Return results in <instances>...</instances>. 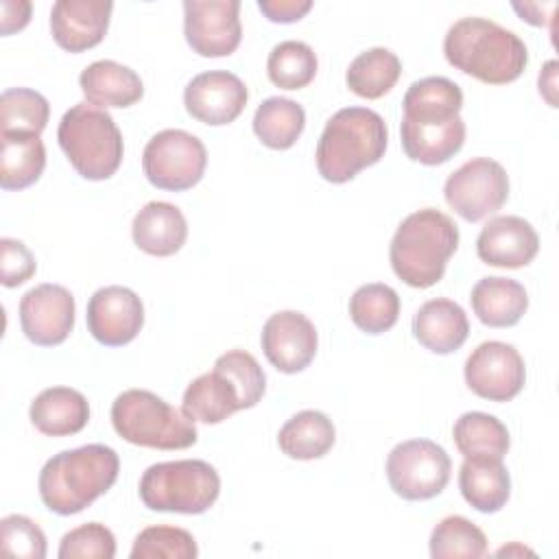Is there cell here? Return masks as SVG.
Instances as JSON below:
<instances>
[{"label": "cell", "instance_id": "obj_1", "mask_svg": "<svg viewBox=\"0 0 559 559\" xmlns=\"http://www.w3.org/2000/svg\"><path fill=\"white\" fill-rule=\"evenodd\" d=\"M463 92L445 76H426L404 94L400 140L408 159L439 166L454 157L465 142L461 118Z\"/></svg>", "mask_w": 559, "mask_h": 559}, {"label": "cell", "instance_id": "obj_2", "mask_svg": "<svg viewBox=\"0 0 559 559\" xmlns=\"http://www.w3.org/2000/svg\"><path fill=\"white\" fill-rule=\"evenodd\" d=\"M443 55L452 68L487 85L513 83L528 63L526 44L487 17L456 20L443 37Z\"/></svg>", "mask_w": 559, "mask_h": 559}, {"label": "cell", "instance_id": "obj_3", "mask_svg": "<svg viewBox=\"0 0 559 559\" xmlns=\"http://www.w3.org/2000/svg\"><path fill=\"white\" fill-rule=\"evenodd\" d=\"M120 472L114 448L87 443L48 459L39 472V498L57 515H74L107 493Z\"/></svg>", "mask_w": 559, "mask_h": 559}, {"label": "cell", "instance_id": "obj_4", "mask_svg": "<svg viewBox=\"0 0 559 559\" xmlns=\"http://www.w3.org/2000/svg\"><path fill=\"white\" fill-rule=\"evenodd\" d=\"M266 391V376L245 349L221 354L214 369L194 378L183 391L181 411L201 424H221L236 411L253 408Z\"/></svg>", "mask_w": 559, "mask_h": 559}, {"label": "cell", "instance_id": "obj_5", "mask_svg": "<svg viewBox=\"0 0 559 559\" xmlns=\"http://www.w3.org/2000/svg\"><path fill=\"white\" fill-rule=\"evenodd\" d=\"M456 247L459 227L454 221L435 207H424L397 225L389 245L391 269L404 284L430 288L443 277Z\"/></svg>", "mask_w": 559, "mask_h": 559}, {"label": "cell", "instance_id": "obj_6", "mask_svg": "<svg viewBox=\"0 0 559 559\" xmlns=\"http://www.w3.org/2000/svg\"><path fill=\"white\" fill-rule=\"evenodd\" d=\"M389 131L384 118L367 107L338 109L317 142V170L330 183H347L384 157Z\"/></svg>", "mask_w": 559, "mask_h": 559}, {"label": "cell", "instance_id": "obj_7", "mask_svg": "<svg viewBox=\"0 0 559 559\" xmlns=\"http://www.w3.org/2000/svg\"><path fill=\"white\" fill-rule=\"evenodd\" d=\"M57 140L83 179H109L122 164L124 144L120 129L105 109L90 103H76L61 116Z\"/></svg>", "mask_w": 559, "mask_h": 559}, {"label": "cell", "instance_id": "obj_8", "mask_svg": "<svg viewBox=\"0 0 559 559\" xmlns=\"http://www.w3.org/2000/svg\"><path fill=\"white\" fill-rule=\"evenodd\" d=\"M111 424L124 441L153 450H186L199 437L183 411L146 389L122 391L111 404Z\"/></svg>", "mask_w": 559, "mask_h": 559}, {"label": "cell", "instance_id": "obj_9", "mask_svg": "<svg viewBox=\"0 0 559 559\" xmlns=\"http://www.w3.org/2000/svg\"><path fill=\"white\" fill-rule=\"evenodd\" d=\"M138 493L151 511L199 515L216 502L221 476L201 459L164 461L146 467Z\"/></svg>", "mask_w": 559, "mask_h": 559}, {"label": "cell", "instance_id": "obj_10", "mask_svg": "<svg viewBox=\"0 0 559 559\" xmlns=\"http://www.w3.org/2000/svg\"><path fill=\"white\" fill-rule=\"evenodd\" d=\"M205 166V144L183 129L155 133L142 151V170L148 183L159 190H190L203 179Z\"/></svg>", "mask_w": 559, "mask_h": 559}, {"label": "cell", "instance_id": "obj_11", "mask_svg": "<svg viewBox=\"0 0 559 559\" xmlns=\"http://www.w3.org/2000/svg\"><path fill=\"white\" fill-rule=\"evenodd\" d=\"M452 472L448 452L430 439H408L397 443L386 456V478L391 489L404 500H430L439 496Z\"/></svg>", "mask_w": 559, "mask_h": 559}, {"label": "cell", "instance_id": "obj_12", "mask_svg": "<svg viewBox=\"0 0 559 559\" xmlns=\"http://www.w3.org/2000/svg\"><path fill=\"white\" fill-rule=\"evenodd\" d=\"M445 203L467 223L496 214L509 199V177L502 164L474 157L456 168L443 186Z\"/></svg>", "mask_w": 559, "mask_h": 559}, {"label": "cell", "instance_id": "obj_13", "mask_svg": "<svg viewBox=\"0 0 559 559\" xmlns=\"http://www.w3.org/2000/svg\"><path fill=\"white\" fill-rule=\"evenodd\" d=\"M465 384L489 402L513 400L526 382V367L520 352L502 341L480 343L465 360Z\"/></svg>", "mask_w": 559, "mask_h": 559}, {"label": "cell", "instance_id": "obj_14", "mask_svg": "<svg viewBox=\"0 0 559 559\" xmlns=\"http://www.w3.org/2000/svg\"><path fill=\"white\" fill-rule=\"evenodd\" d=\"M238 0H186L183 35L201 57H229L242 39Z\"/></svg>", "mask_w": 559, "mask_h": 559}, {"label": "cell", "instance_id": "obj_15", "mask_svg": "<svg viewBox=\"0 0 559 559\" xmlns=\"http://www.w3.org/2000/svg\"><path fill=\"white\" fill-rule=\"evenodd\" d=\"M74 297L61 284H37L20 299L24 336L39 347L61 345L74 328Z\"/></svg>", "mask_w": 559, "mask_h": 559}, {"label": "cell", "instance_id": "obj_16", "mask_svg": "<svg viewBox=\"0 0 559 559\" xmlns=\"http://www.w3.org/2000/svg\"><path fill=\"white\" fill-rule=\"evenodd\" d=\"M87 330L107 347L131 343L144 325L142 299L127 286H103L87 301Z\"/></svg>", "mask_w": 559, "mask_h": 559}, {"label": "cell", "instance_id": "obj_17", "mask_svg": "<svg viewBox=\"0 0 559 559\" xmlns=\"http://www.w3.org/2000/svg\"><path fill=\"white\" fill-rule=\"evenodd\" d=\"M260 345L266 360L277 371L299 373L312 362L319 336L314 323L306 314L297 310H282L264 321Z\"/></svg>", "mask_w": 559, "mask_h": 559}, {"label": "cell", "instance_id": "obj_18", "mask_svg": "<svg viewBox=\"0 0 559 559\" xmlns=\"http://www.w3.org/2000/svg\"><path fill=\"white\" fill-rule=\"evenodd\" d=\"M247 98L249 92L240 76L227 70L201 72L183 90L186 111L194 120L212 127L234 122L242 114Z\"/></svg>", "mask_w": 559, "mask_h": 559}, {"label": "cell", "instance_id": "obj_19", "mask_svg": "<svg viewBox=\"0 0 559 559\" xmlns=\"http://www.w3.org/2000/svg\"><path fill=\"white\" fill-rule=\"evenodd\" d=\"M109 0H57L50 9V33L59 48L83 52L98 46L109 28Z\"/></svg>", "mask_w": 559, "mask_h": 559}, {"label": "cell", "instance_id": "obj_20", "mask_svg": "<svg viewBox=\"0 0 559 559\" xmlns=\"http://www.w3.org/2000/svg\"><path fill=\"white\" fill-rule=\"evenodd\" d=\"M539 236L522 216H493L476 238V253L489 266L522 269L535 260Z\"/></svg>", "mask_w": 559, "mask_h": 559}, {"label": "cell", "instance_id": "obj_21", "mask_svg": "<svg viewBox=\"0 0 559 559\" xmlns=\"http://www.w3.org/2000/svg\"><path fill=\"white\" fill-rule=\"evenodd\" d=\"M131 236L140 251L155 258H168L186 245L188 223L177 205L168 201H151L135 214Z\"/></svg>", "mask_w": 559, "mask_h": 559}, {"label": "cell", "instance_id": "obj_22", "mask_svg": "<svg viewBox=\"0 0 559 559\" xmlns=\"http://www.w3.org/2000/svg\"><path fill=\"white\" fill-rule=\"evenodd\" d=\"M469 334L465 310L445 297L426 301L413 317V336L432 354L456 352Z\"/></svg>", "mask_w": 559, "mask_h": 559}, {"label": "cell", "instance_id": "obj_23", "mask_svg": "<svg viewBox=\"0 0 559 559\" xmlns=\"http://www.w3.org/2000/svg\"><path fill=\"white\" fill-rule=\"evenodd\" d=\"M79 85L85 100L100 109L131 107L144 94V85L138 72L111 59H100L90 63L81 72Z\"/></svg>", "mask_w": 559, "mask_h": 559}, {"label": "cell", "instance_id": "obj_24", "mask_svg": "<svg viewBox=\"0 0 559 559\" xmlns=\"http://www.w3.org/2000/svg\"><path fill=\"white\" fill-rule=\"evenodd\" d=\"M28 417L46 437H70L87 426L90 404L76 389L50 386L31 402Z\"/></svg>", "mask_w": 559, "mask_h": 559}, {"label": "cell", "instance_id": "obj_25", "mask_svg": "<svg viewBox=\"0 0 559 559\" xmlns=\"http://www.w3.org/2000/svg\"><path fill=\"white\" fill-rule=\"evenodd\" d=\"M469 301L478 321L489 328H511L528 308L526 288L515 280L498 275L478 280L472 288Z\"/></svg>", "mask_w": 559, "mask_h": 559}, {"label": "cell", "instance_id": "obj_26", "mask_svg": "<svg viewBox=\"0 0 559 559\" xmlns=\"http://www.w3.org/2000/svg\"><path fill=\"white\" fill-rule=\"evenodd\" d=\"M459 489L476 511L496 513L511 496V476L498 459H465L459 469Z\"/></svg>", "mask_w": 559, "mask_h": 559}, {"label": "cell", "instance_id": "obj_27", "mask_svg": "<svg viewBox=\"0 0 559 559\" xmlns=\"http://www.w3.org/2000/svg\"><path fill=\"white\" fill-rule=\"evenodd\" d=\"M336 441L332 419L321 411H299L277 432V445L288 459L312 461L325 456Z\"/></svg>", "mask_w": 559, "mask_h": 559}, {"label": "cell", "instance_id": "obj_28", "mask_svg": "<svg viewBox=\"0 0 559 559\" xmlns=\"http://www.w3.org/2000/svg\"><path fill=\"white\" fill-rule=\"evenodd\" d=\"M46 168V148L37 133H2L0 186L2 190H24L33 186Z\"/></svg>", "mask_w": 559, "mask_h": 559}, {"label": "cell", "instance_id": "obj_29", "mask_svg": "<svg viewBox=\"0 0 559 559\" xmlns=\"http://www.w3.org/2000/svg\"><path fill=\"white\" fill-rule=\"evenodd\" d=\"M452 439L463 459H498L502 461L509 452L511 439L507 426L480 411L463 413L452 428Z\"/></svg>", "mask_w": 559, "mask_h": 559}, {"label": "cell", "instance_id": "obj_30", "mask_svg": "<svg viewBox=\"0 0 559 559\" xmlns=\"http://www.w3.org/2000/svg\"><path fill=\"white\" fill-rule=\"evenodd\" d=\"M304 127V107L284 96H271L262 100L253 114V133L264 146L273 151L290 148L299 140Z\"/></svg>", "mask_w": 559, "mask_h": 559}, {"label": "cell", "instance_id": "obj_31", "mask_svg": "<svg viewBox=\"0 0 559 559\" xmlns=\"http://www.w3.org/2000/svg\"><path fill=\"white\" fill-rule=\"evenodd\" d=\"M402 74V61L389 48L376 46L360 52L347 68V87L360 98H382L389 94Z\"/></svg>", "mask_w": 559, "mask_h": 559}, {"label": "cell", "instance_id": "obj_32", "mask_svg": "<svg viewBox=\"0 0 559 559\" xmlns=\"http://www.w3.org/2000/svg\"><path fill=\"white\" fill-rule=\"evenodd\" d=\"M400 297L397 293L380 282L362 284L349 297V319L367 334H382L397 323Z\"/></svg>", "mask_w": 559, "mask_h": 559}, {"label": "cell", "instance_id": "obj_33", "mask_svg": "<svg viewBox=\"0 0 559 559\" xmlns=\"http://www.w3.org/2000/svg\"><path fill=\"white\" fill-rule=\"evenodd\" d=\"M319 61L314 50L297 39H286L273 46L266 59V74L282 90H301L312 83Z\"/></svg>", "mask_w": 559, "mask_h": 559}, {"label": "cell", "instance_id": "obj_34", "mask_svg": "<svg viewBox=\"0 0 559 559\" xmlns=\"http://www.w3.org/2000/svg\"><path fill=\"white\" fill-rule=\"evenodd\" d=\"M48 100L28 87H9L0 96L2 133H41L48 124Z\"/></svg>", "mask_w": 559, "mask_h": 559}, {"label": "cell", "instance_id": "obj_35", "mask_svg": "<svg viewBox=\"0 0 559 559\" xmlns=\"http://www.w3.org/2000/svg\"><path fill=\"white\" fill-rule=\"evenodd\" d=\"M487 552L485 533L463 515L443 518L430 533V557L452 559L469 557L478 559Z\"/></svg>", "mask_w": 559, "mask_h": 559}, {"label": "cell", "instance_id": "obj_36", "mask_svg": "<svg viewBox=\"0 0 559 559\" xmlns=\"http://www.w3.org/2000/svg\"><path fill=\"white\" fill-rule=\"evenodd\" d=\"M199 555L192 533L179 526H146L138 533L131 559H194Z\"/></svg>", "mask_w": 559, "mask_h": 559}, {"label": "cell", "instance_id": "obj_37", "mask_svg": "<svg viewBox=\"0 0 559 559\" xmlns=\"http://www.w3.org/2000/svg\"><path fill=\"white\" fill-rule=\"evenodd\" d=\"M59 559H114L116 537L100 522H87L61 537Z\"/></svg>", "mask_w": 559, "mask_h": 559}, {"label": "cell", "instance_id": "obj_38", "mask_svg": "<svg viewBox=\"0 0 559 559\" xmlns=\"http://www.w3.org/2000/svg\"><path fill=\"white\" fill-rule=\"evenodd\" d=\"M0 552L9 557L44 559L46 557V535L26 515L11 513L0 520Z\"/></svg>", "mask_w": 559, "mask_h": 559}, {"label": "cell", "instance_id": "obj_39", "mask_svg": "<svg viewBox=\"0 0 559 559\" xmlns=\"http://www.w3.org/2000/svg\"><path fill=\"white\" fill-rule=\"evenodd\" d=\"M0 264H2V286L15 288L35 275L37 262L22 240L0 238Z\"/></svg>", "mask_w": 559, "mask_h": 559}, {"label": "cell", "instance_id": "obj_40", "mask_svg": "<svg viewBox=\"0 0 559 559\" xmlns=\"http://www.w3.org/2000/svg\"><path fill=\"white\" fill-rule=\"evenodd\" d=\"M258 9L266 15V20L275 24H293L299 22L310 9V0H258Z\"/></svg>", "mask_w": 559, "mask_h": 559}, {"label": "cell", "instance_id": "obj_41", "mask_svg": "<svg viewBox=\"0 0 559 559\" xmlns=\"http://www.w3.org/2000/svg\"><path fill=\"white\" fill-rule=\"evenodd\" d=\"M0 9H2V17H0L2 35L22 31L31 20V2L26 0H2Z\"/></svg>", "mask_w": 559, "mask_h": 559}, {"label": "cell", "instance_id": "obj_42", "mask_svg": "<svg viewBox=\"0 0 559 559\" xmlns=\"http://www.w3.org/2000/svg\"><path fill=\"white\" fill-rule=\"evenodd\" d=\"M513 9H515V13L524 22H528L533 26H546L552 20L557 2H548L546 7L539 4V2H524V4L522 2H513Z\"/></svg>", "mask_w": 559, "mask_h": 559}, {"label": "cell", "instance_id": "obj_43", "mask_svg": "<svg viewBox=\"0 0 559 559\" xmlns=\"http://www.w3.org/2000/svg\"><path fill=\"white\" fill-rule=\"evenodd\" d=\"M555 68H557V61H548L546 68L539 74V94H544V98L548 100L550 107H557V98L552 96V92L557 87V81H555L557 72H555Z\"/></svg>", "mask_w": 559, "mask_h": 559}]
</instances>
